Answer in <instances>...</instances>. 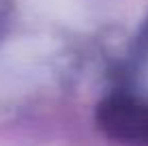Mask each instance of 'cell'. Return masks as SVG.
<instances>
[{
    "label": "cell",
    "mask_w": 148,
    "mask_h": 146,
    "mask_svg": "<svg viewBox=\"0 0 148 146\" xmlns=\"http://www.w3.org/2000/svg\"><path fill=\"white\" fill-rule=\"evenodd\" d=\"M101 131L125 144L148 146V105L127 97H110L97 110Z\"/></svg>",
    "instance_id": "6da1fadb"
}]
</instances>
